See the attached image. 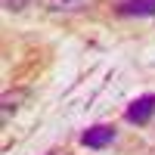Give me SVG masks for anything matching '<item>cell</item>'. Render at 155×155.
Listing matches in <instances>:
<instances>
[{
  "mask_svg": "<svg viewBox=\"0 0 155 155\" xmlns=\"http://www.w3.org/2000/svg\"><path fill=\"white\" fill-rule=\"evenodd\" d=\"M152 115H155V93H146V96H140V99H134L130 106H127L124 118L130 124H149Z\"/></svg>",
  "mask_w": 155,
  "mask_h": 155,
  "instance_id": "6da1fadb",
  "label": "cell"
},
{
  "mask_svg": "<svg viewBox=\"0 0 155 155\" xmlns=\"http://www.w3.org/2000/svg\"><path fill=\"white\" fill-rule=\"evenodd\" d=\"M112 140H115V127L112 124H96V127H90V130L81 134V143L87 149H106Z\"/></svg>",
  "mask_w": 155,
  "mask_h": 155,
  "instance_id": "7a4b0ae2",
  "label": "cell"
},
{
  "mask_svg": "<svg viewBox=\"0 0 155 155\" xmlns=\"http://www.w3.org/2000/svg\"><path fill=\"white\" fill-rule=\"evenodd\" d=\"M121 12L124 16H152L155 12V0H124Z\"/></svg>",
  "mask_w": 155,
  "mask_h": 155,
  "instance_id": "277c9868",
  "label": "cell"
},
{
  "mask_svg": "<svg viewBox=\"0 0 155 155\" xmlns=\"http://www.w3.org/2000/svg\"><path fill=\"white\" fill-rule=\"evenodd\" d=\"M22 99H25V93H6V96H3V121L9 118V112L19 109L16 102H22Z\"/></svg>",
  "mask_w": 155,
  "mask_h": 155,
  "instance_id": "5b68a950",
  "label": "cell"
},
{
  "mask_svg": "<svg viewBox=\"0 0 155 155\" xmlns=\"http://www.w3.org/2000/svg\"><path fill=\"white\" fill-rule=\"evenodd\" d=\"M28 3H31V0H3V6H6L9 12H19V9L28 6Z\"/></svg>",
  "mask_w": 155,
  "mask_h": 155,
  "instance_id": "8992f818",
  "label": "cell"
},
{
  "mask_svg": "<svg viewBox=\"0 0 155 155\" xmlns=\"http://www.w3.org/2000/svg\"><path fill=\"white\" fill-rule=\"evenodd\" d=\"M41 3L53 12H81L93 6V0H41Z\"/></svg>",
  "mask_w": 155,
  "mask_h": 155,
  "instance_id": "3957f363",
  "label": "cell"
}]
</instances>
